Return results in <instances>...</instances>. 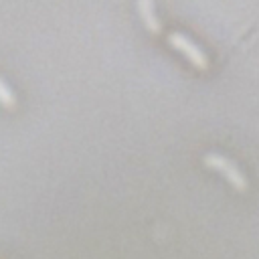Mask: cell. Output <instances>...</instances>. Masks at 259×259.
<instances>
[{
    "mask_svg": "<svg viewBox=\"0 0 259 259\" xmlns=\"http://www.w3.org/2000/svg\"><path fill=\"white\" fill-rule=\"evenodd\" d=\"M204 162L210 166V168H217V170H221L225 176H227V180L235 186V188H239V190H245L247 188V178H245V174L239 170V166L233 162V160H229L227 156H223V154H219V152H206L204 154Z\"/></svg>",
    "mask_w": 259,
    "mask_h": 259,
    "instance_id": "6da1fadb",
    "label": "cell"
},
{
    "mask_svg": "<svg viewBox=\"0 0 259 259\" xmlns=\"http://www.w3.org/2000/svg\"><path fill=\"white\" fill-rule=\"evenodd\" d=\"M168 40H170V45H174L180 53H184L196 67H200V69H206V67H208V59H206V55L202 53V49H200L190 36H186L184 32L174 30V32L168 34Z\"/></svg>",
    "mask_w": 259,
    "mask_h": 259,
    "instance_id": "7a4b0ae2",
    "label": "cell"
},
{
    "mask_svg": "<svg viewBox=\"0 0 259 259\" xmlns=\"http://www.w3.org/2000/svg\"><path fill=\"white\" fill-rule=\"evenodd\" d=\"M138 10H140V14H142L146 26H148L150 30H154V32H160L162 24H160V20H158V16H156V10H154L152 2H148V0H140V2H138Z\"/></svg>",
    "mask_w": 259,
    "mask_h": 259,
    "instance_id": "3957f363",
    "label": "cell"
},
{
    "mask_svg": "<svg viewBox=\"0 0 259 259\" xmlns=\"http://www.w3.org/2000/svg\"><path fill=\"white\" fill-rule=\"evenodd\" d=\"M0 103H2V105H8V107H12V105L16 103L14 91L4 83V79H2V77H0Z\"/></svg>",
    "mask_w": 259,
    "mask_h": 259,
    "instance_id": "277c9868",
    "label": "cell"
}]
</instances>
